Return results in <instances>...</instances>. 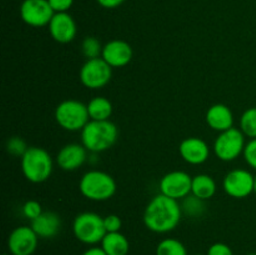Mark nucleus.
Returning <instances> with one entry per match:
<instances>
[{
	"label": "nucleus",
	"mask_w": 256,
	"mask_h": 255,
	"mask_svg": "<svg viewBox=\"0 0 256 255\" xmlns=\"http://www.w3.org/2000/svg\"><path fill=\"white\" fill-rule=\"evenodd\" d=\"M54 12H68L74 4V0H48Z\"/></svg>",
	"instance_id": "nucleus-31"
},
{
	"label": "nucleus",
	"mask_w": 256,
	"mask_h": 255,
	"mask_svg": "<svg viewBox=\"0 0 256 255\" xmlns=\"http://www.w3.org/2000/svg\"><path fill=\"white\" fill-rule=\"evenodd\" d=\"M39 239L32 226L14 229L8 239V248L12 255H32L38 249Z\"/></svg>",
	"instance_id": "nucleus-12"
},
{
	"label": "nucleus",
	"mask_w": 256,
	"mask_h": 255,
	"mask_svg": "<svg viewBox=\"0 0 256 255\" xmlns=\"http://www.w3.org/2000/svg\"><path fill=\"white\" fill-rule=\"evenodd\" d=\"M245 135L238 128H232L226 132H220L214 142V152L218 159L222 162H234L240 155L244 154L245 146Z\"/></svg>",
	"instance_id": "nucleus-7"
},
{
	"label": "nucleus",
	"mask_w": 256,
	"mask_h": 255,
	"mask_svg": "<svg viewBox=\"0 0 256 255\" xmlns=\"http://www.w3.org/2000/svg\"><path fill=\"white\" fill-rule=\"evenodd\" d=\"M102 58L112 69L124 68L132 62V48L124 40H112L104 45Z\"/></svg>",
	"instance_id": "nucleus-15"
},
{
	"label": "nucleus",
	"mask_w": 256,
	"mask_h": 255,
	"mask_svg": "<svg viewBox=\"0 0 256 255\" xmlns=\"http://www.w3.org/2000/svg\"><path fill=\"white\" fill-rule=\"evenodd\" d=\"M102 49H104V46H102L100 40L96 39V38L88 36L82 40V52L88 60L102 58Z\"/></svg>",
	"instance_id": "nucleus-25"
},
{
	"label": "nucleus",
	"mask_w": 256,
	"mask_h": 255,
	"mask_svg": "<svg viewBox=\"0 0 256 255\" xmlns=\"http://www.w3.org/2000/svg\"><path fill=\"white\" fill-rule=\"evenodd\" d=\"M206 255H234L232 248L224 242H215L208 250Z\"/></svg>",
	"instance_id": "nucleus-30"
},
{
	"label": "nucleus",
	"mask_w": 256,
	"mask_h": 255,
	"mask_svg": "<svg viewBox=\"0 0 256 255\" xmlns=\"http://www.w3.org/2000/svg\"><path fill=\"white\" fill-rule=\"evenodd\" d=\"M240 130L250 139H256V108H249L240 118Z\"/></svg>",
	"instance_id": "nucleus-23"
},
{
	"label": "nucleus",
	"mask_w": 256,
	"mask_h": 255,
	"mask_svg": "<svg viewBox=\"0 0 256 255\" xmlns=\"http://www.w3.org/2000/svg\"><path fill=\"white\" fill-rule=\"evenodd\" d=\"M42 208L40 205V202H38L36 200H29L24 204L22 206V214L26 219H29L30 222L35 220L36 218H39L42 214Z\"/></svg>",
	"instance_id": "nucleus-27"
},
{
	"label": "nucleus",
	"mask_w": 256,
	"mask_h": 255,
	"mask_svg": "<svg viewBox=\"0 0 256 255\" xmlns=\"http://www.w3.org/2000/svg\"><path fill=\"white\" fill-rule=\"evenodd\" d=\"M254 194L256 195V175H255V182H254Z\"/></svg>",
	"instance_id": "nucleus-34"
},
{
	"label": "nucleus",
	"mask_w": 256,
	"mask_h": 255,
	"mask_svg": "<svg viewBox=\"0 0 256 255\" xmlns=\"http://www.w3.org/2000/svg\"><path fill=\"white\" fill-rule=\"evenodd\" d=\"M192 178L182 170H175L165 174L159 184L160 194L178 202L192 194Z\"/></svg>",
	"instance_id": "nucleus-9"
},
{
	"label": "nucleus",
	"mask_w": 256,
	"mask_h": 255,
	"mask_svg": "<svg viewBox=\"0 0 256 255\" xmlns=\"http://www.w3.org/2000/svg\"><path fill=\"white\" fill-rule=\"evenodd\" d=\"M52 158L45 149L30 146L22 156V170L25 179L32 184L45 182L52 174Z\"/></svg>",
	"instance_id": "nucleus-3"
},
{
	"label": "nucleus",
	"mask_w": 256,
	"mask_h": 255,
	"mask_svg": "<svg viewBox=\"0 0 256 255\" xmlns=\"http://www.w3.org/2000/svg\"><path fill=\"white\" fill-rule=\"evenodd\" d=\"M255 176L245 169H234L228 172L222 182V188L230 198L245 199L254 192Z\"/></svg>",
	"instance_id": "nucleus-11"
},
{
	"label": "nucleus",
	"mask_w": 256,
	"mask_h": 255,
	"mask_svg": "<svg viewBox=\"0 0 256 255\" xmlns=\"http://www.w3.org/2000/svg\"><path fill=\"white\" fill-rule=\"evenodd\" d=\"M55 120L66 132H82L90 122L88 105L79 100H64L55 110Z\"/></svg>",
	"instance_id": "nucleus-5"
},
{
	"label": "nucleus",
	"mask_w": 256,
	"mask_h": 255,
	"mask_svg": "<svg viewBox=\"0 0 256 255\" xmlns=\"http://www.w3.org/2000/svg\"><path fill=\"white\" fill-rule=\"evenodd\" d=\"M30 226L40 239H52L59 234L62 229V219L56 212H44L39 218L32 220Z\"/></svg>",
	"instance_id": "nucleus-18"
},
{
	"label": "nucleus",
	"mask_w": 256,
	"mask_h": 255,
	"mask_svg": "<svg viewBox=\"0 0 256 255\" xmlns=\"http://www.w3.org/2000/svg\"><path fill=\"white\" fill-rule=\"evenodd\" d=\"M79 189L82 196L92 202H106L116 192V182L108 172L90 170L80 179Z\"/></svg>",
	"instance_id": "nucleus-4"
},
{
	"label": "nucleus",
	"mask_w": 256,
	"mask_h": 255,
	"mask_svg": "<svg viewBox=\"0 0 256 255\" xmlns=\"http://www.w3.org/2000/svg\"><path fill=\"white\" fill-rule=\"evenodd\" d=\"M48 26L52 39L60 44H69L76 38V22L68 12H55Z\"/></svg>",
	"instance_id": "nucleus-13"
},
{
	"label": "nucleus",
	"mask_w": 256,
	"mask_h": 255,
	"mask_svg": "<svg viewBox=\"0 0 256 255\" xmlns=\"http://www.w3.org/2000/svg\"><path fill=\"white\" fill-rule=\"evenodd\" d=\"M218 185L214 178H212L208 174H199L192 178V194L199 199L206 200L212 199L216 194Z\"/></svg>",
	"instance_id": "nucleus-20"
},
{
	"label": "nucleus",
	"mask_w": 256,
	"mask_h": 255,
	"mask_svg": "<svg viewBox=\"0 0 256 255\" xmlns=\"http://www.w3.org/2000/svg\"><path fill=\"white\" fill-rule=\"evenodd\" d=\"M112 78V68L102 58L86 60L80 69V82L90 90L106 86Z\"/></svg>",
	"instance_id": "nucleus-8"
},
{
	"label": "nucleus",
	"mask_w": 256,
	"mask_h": 255,
	"mask_svg": "<svg viewBox=\"0 0 256 255\" xmlns=\"http://www.w3.org/2000/svg\"><path fill=\"white\" fill-rule=\"evenodd\" d=\"M100 6L105 9H116L120 5L124 4L125 0H96Z\"/></svg>",
	"instance_id": "nucleus-32"
},
{
	"label": "nucleus",
	"mask_w": 256,
	"mask_h": 255,
	"mask_svg": "<svg viewBox=\"0 0 256 255\" xmlns=\"http://www.w3.org/2000/svg\"><path fill=\"white\" fill-rule=\"evenodd\" d=\"M104 225L106 232H119L122 230V222L118 215L110 214L104 218Z\"/></svg>",
	"instance_id": "nucleus-29"
},
{
	"label": "nucleus",
	"mask_w": 256,
	"mask_h": 255,
	"mask_svg": "<svg viewBox=\"0 0 256 255\" xmlns=\"http://www.w3.org/2000/svg\"><path fill=\"white\" fill-rule=\"evenodd\" d=\"M182 216V210L179 202L159 194L148 204L144 212V224L150 232L166 234L176 229Z\"/></svg>",
	"instance_id": "nucleus-1"
},
{
	"label": "nucleus",
	"mask_w": 256,
	"mask_h": 255,
	"mask_svg": "<svg viewBox=\"0 0 256 255\" xmlns=\"http://www.w3.org/2000/svg\"><path fill=\"white\" fill-rule=\"evenodd\" d=\"M206 124L215 132H226L234 128V114L229 106L224 104H215L206 112Z\"/></svg>",
	"instance_id": "nucleus-17"
},
{
	"label": "nucleus",
	"mask_w": 256,
	"mask_h": 255,
	"mask_svg": "<svg viewBox=\"0 0 256 255\" xmlns=\"http://www.w3.org/2000/svg\"><path fill=\"white\" fill-rule=\"evenodd\" d=\"M246 255H256V252H249V254H246Z\"/></svg>",
	"instance_id": "nucleus-35"
},
{
	"label": "nucleus",
	"mask_w": 256,
	"mask_h": 255,
	"mask_svg": "<svg viewBox=\"0 0 256 255\" xmlns=\"http://www.w3.org/2000/svg\"><path fill=\"white\" fill-rule=\"evenodd\" d=\"M82 255H106V252L102 250V248L94 246V248H90V249H88Z\"/></svg>",
	"instance_id": "nucleus-33"
},
{
	"label": "nucleus",
	"mask_w": 256,
	"mask_h": 255,
	"mask_svg": "<svg viewBox=\"0 0 256 255\" xmlns=\"http://www.w3.org/2000/svg\"><path fill=\"white\" fill-rule=\"evenodd\" d=\"M88 112H89L90 120H98V122L110 120V116L112 115V104L106 98L96 96L89 102Z\"/></svg>",
	"instance_id": "nucleus-21"
},
{
	"label": "nucleus",
	"mask_w": 256,
	"mask_h": 255,
	"mask_svg": "<svg viewBox=\"0 0 256 255\" xmlns=\"http://www.w3.org/2000/svg\"><path fill=\"white\" fill-rule=\"evenodd\" d=\"M118 136L119 130L112 122L90 120L82 130V144L88 152L98 154L112 149L116 144Z\"/></svg>",
	"instance_id": "nucleus-2"
},
{
	"label": "nucleus",
	"mask_w": 256,
	"mask_h": 255,
	"mask_svg": "<svg viewBox=\"0 0 256 255\" xmlns=\"http://www.w3.org/2000/svg\"><path fill=\"white\" fill-rule=\"evenodd\" d=\"M72 232L80 242L86 245H96L102 242L108 234L104 225V218L96 212H82L72 224Z\"/></svg>",
	"instance_id": "nucleus-6"
},
{
	"label": "nucleus",
	"mask_w": 256,
	"mask_h": 255,
	"mask_svg": "<svg viewBox=\"0 0 256 255\" xmlns=\"http://www.w3.org/2000/svg\"><path fill=\"white\" fill-rule=\"evenodd\" d=\"M156 255H189L185 245L180 240L168 238L159 242L156 246Z\"/></svg>",
	"instance_id": "nucleus-22"
},
{
	"label": "nucleus",
	"mask_w": 256,
	"mask_h": 255,
	"mask_svg": "<svg viewBox=\"0 0 256 255\" xmlns=\"http://www.w3.org/2000/svg\"><path fill=\"white\" fill-rule=\"evenodd\" d=\"M88 150L82 144H68L58 152L56 162L65 172H75L85 164Z\"/></svg>",
	"instance_id": "nucleus-16"
},
{
	"label": "nucleus",
	"mask_w": 256,
	"mask_h": 255,
	"mask_svg": "<svg viewBox=\"0 0 256 255\" xmlns=\"http://www.w3.org/2000/svg\"><path fill=\"white\" fill-rule=\"evenodd\" d=\"M28 149H29V146L26 145V142L19 136L12 138V139L8 140L6 142L8 152L14 155V156H22V155L26 152Z\"/></svg>",
	"instance_id": "nucleus-26"
},
{
	"label": "nucleus",
	"mask_w": 256,
	"mask_h": 255,
	"mask_svg": "<svg viewBox=\"0 0 256 255\" xmlns=\"http://www.w3.org/2000/svg\"><path fill=\"white\" fill-rule=\"evenodd\" d=\"M244 159L250 168L256 170V139H250L244 150Z\"/></svg>",
	"instance_id": "nucleus-28"
},
{
	"label": "nucleus",
	"mask_w": 256,
	"mask_h": 255,
	"mask_svg": "<svg viewBox=\"0 0 256 255\" xmlns=\"http://www.w3.org/2000/svg\"><path fill=\"white\" fill-rule=\"evenodd\" d=\"M54 15V10L48 0H24L20 6V18L25 24L32 28L46 26Z\"/></svg>",
	"instance_id": "nucleus-10"
},
{
	"label": "nucleus",
	"mask_w": 256,
	"mask_h": 255,
	"mask_svg": "<svg viewBox=\"0 0 256 255\" xmlns=\"http://www.w3.org/2000/svg\"><path fill=\"white\" fill-rule=\"evenodd\" d=\"M182 212H185V214L189 215V216H202L205 212V202L204 200L199 199V198L194 196L192 194H190L189 196L182 199Z\"/></svg>",
	"instance_id": "nucleus-24"
},
{
	"label": "nucleus",
	"mask_w": 256,
	"mask_h": 255,
	"mask_svg": "<svg viewBox=\"0 0 256 255\" xmlns=\"http://www.w3.org/2000/svg\"><path fill=\"white\" fill-rule=\"evenodd\" d=\"M2 255H12V254H10V252H9V254H2Z\"/></svg>",
	"instance_id": "nucleus-37"
},
{
	"label": "nucleus",
	"mask_w": 256,
	"mask_h": 255,
	"mask_svg": "<svg viewBox=\"0 0 256 255\" xmlns=\"http://www.w3.org/2000/svg\"><path fill=\"white\" fill-rule=\"evenodd\" d=\"M182 159L190 165H202L210 158V148L205 140L200 138H188L179 146Z\"/></svg>",
	"instance_id": "nucleus-14"
},
{
	"label": "nucleus",
	"mask_w": 256,
	"mask_h": 255,
	"mask_svg": "<svg viewBox=\"0 0 256 255\" xmlns=\"http://www.w3.org/2000/svg\"><path fill=\"white\" fill-rule=\"evenodd\" d=\"M100 244L106 255H128L130 252L129 240L120 232H108Z\"/></svg>",
	"instance_id": "nucleus-19"
},
{
	"label": "nucleus",
	"mask_w": 256,
	"mask_h": 255,
	"mask_svg": "<svg viewBox=\"0 0 256 255\" xmlns=\"http://www.w3.org/2000/svg\"><path fill=\"white\" fill-rule=\"evenodd\" d=\"M194 255H205V254H194Z\"/></svg>",
	"instance_id": "nucleus-36"
}]
</instances>
